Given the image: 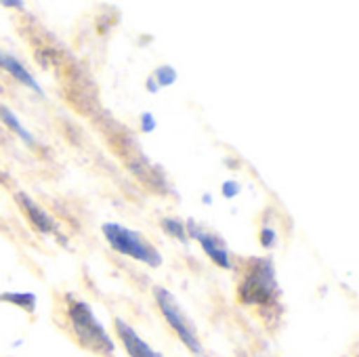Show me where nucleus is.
I'll return each mask as SVG.
<instances>
[{
    "instance_id": "obj_13",
    "label": "nucleus",
    "mask_w": 359,
    "mask_h": 357,
    "mask_svg": "<svg viewBox=\"0 0 359 357\" xmlns=\"http://www.w3.org/2000/svg\"><path fill=\"white\" fill-rule=\"evenodd\" d=\"M225 189H227V196L231 198V196L236 194V189H238V187H236V185H229V187H223V191H225Z\"/></svg>"
},
{
    "instance_id": "obj_10",
    "label": "nucleus",
    "mask_w": 359,
    "mask_h": 357,
    "mask_svg": "<svg viewBox=\"0 0 359 357\" xmlns=\"http://www.w3.org/2000/svg\"><path fill=\"white\" fill-rule=\"evenodd\" d=\"M0 301H8V303L17 305V307L25 309V311H29V314L36 309V297H34V295H29V292H25V295L6 292V295H2V297H0Z\"/></svg>"
},
{
    "instance_id": "obj_7",
    "label": "nucleus",
    "mask_w": 359,
    "mask_h": 357,
    "mask_svg": "<svg viewBox=\"0 0 359 357\" xmlns=\"http://www.w3.org/2000/svg\"><path fill=\"white\" fill-rule=\"evenodd\" d=\"M17 202L23 206L27 219L32 221V225L38 231H55V221L48 217V213H44V208H40L34 200H29L25 194H17Z\"/></svg>"
},
{
    "instance_id": "obj_4",
    "label": "nucleus",
    "mask_w": 359,
    "mask_h": 357,
    "mask_svg": "<svg viewBox=\"0 0 359 357\" xmlns=\"http://www.w3.org/2000/svg\"><path fill=\"white\" fill-rule=\"evenodd\" d=\"M154 295H156V301H158V305H160V309H162L166 322H168L170 328L179 335V339L185 343V347H187L189 351L202 356V343H200V339H198L196 326H194V324L189 322V318L183 314V309H181L179 303L175 301V297H172L168 290H164V288H156Z\"/></svg>"
},
{
    "instance_id": "obj_2",
    "label": "nucleus",
    "mask_w": 359,
    "mask_h": 357,
    "mask_svg": "<svg viewBox=\"0 0 359 357\" xmlns=\"http://www.w3.org/2000/svg\"><path fill=\"white\" fill-rule=\"evenodd\" d=\"M103 236L105 240L109 242V246L130 259H137L149 267H158L162 263V257L160 252L137 231L128 229V227H122V225H116V223H105L103 225Z\"/></svg>"
},
{
    "instance_id": "obj_8",
    "label": "nucleus",
    "mask_w": 359,
    "mask_h": 357,
    "mask_svg": "<svg viewBox=\"0 0 359 357\" xmlns=\"http://www.w3.org/2000/svg\"><path fill=\"white\" fill-rule=\"evenodd\" d=\"M0 65L13 76V78H17L19 82H23L25 86H29V88H34V90H38L40 93V84L32 78V74L21 65V61H17L15 57H11V55H6V53H0Z\"/></svg>"
},
{
    "instance_id": "obj_5",
    "label": "nucleus",
    "mask_w": 359,
    "mask_h": 357,
    "mask_svg": "<svg viewBox=\"0 0 359 357\" xmlns=\"http://www.w3.org/2000/svg\"><path fill=\"white\" fill-rule=\"evenodd\" d=\"M116 332L126 349V353L130 357H160V353H156L124 320H116Z\"/></svg>"
},
{
    "instance_id": "obj_6",
    "label": "nucleus",
    "mask_w": 359,
    "mask_h": 357,
    "mask_svg": "<svg viewBox=\"0 0 359 357\" xmlns=\"http://www.w3.org/2000/svg\"><path fill=\"white\" fill-rule=\"evenodd\" d=\"M189 234L202 244L204 252H206L219 267H231L227 248H225V244H223L217 236H212V234H208V231H200V229H198L196 225H191V223H189Z\"/></svg>"
},
{
    "instance_id": "obj_12",
    "label": "nucleus",
    "mask_w": 359,
    "mask_h": 357,
    "mask_svg": "<svg viewBox=\"0 0 359 357\" xmlns=\"http://www.w3.org/2000/svg\"><path fill=\"white\" fill-rule=\"evenodd\" d=\"M261 240H263V244H265V246H273V244H276V236H273V231H271V229H263Z\"/></svg>"
},
{
    "instance_id": "obj_3",
    "label": "nucleus",
    "mask_w": 359,
    "mask_h": 357,
    "mask_svg": "<svg viewBox=\"0 0 359 357\" xmlns=\"http://www.w3.org/2000/svg\"><path fill=\"white\" fill-rule=\"evenodd\" d=\"M278 282L271 261L259 259L246 271L240 284V299L248 305H265L276 299Z\"/></svg>"
},
{
    "instance_id": "obj_11",
    "label": "nucleus",
    "mask_w": 359,
    "mask_h": 357,
    "mask_svg": "<svg viewBox=\"0 0 359 357\" xmlns=\"http://www.w3.org/2000/svg\"><path fill=\"white\" fill-rule=\"evenodd\" d=\"M162 227L166 229V234L175 236L177 240L187 242V234H185V229H183L181 221H177V219H164V221H162Z\"/></svg>"
},
{
    "instance_id": "obj_1",
    "label": "nucleus",
    "mask_w": 359,
    "mask_h": 357,
    "mask_svg": "<svg viewBox=\"0 0 359 357\" xmlns=\"http://www.w3.org/2000/svg\"><path fill=\"white\" fill-rule=\"evenodd\" d=\"M69 320H72L78 341L86 349H90L99 356H114L111 339L107 337V332L103 330V326L93 316V309L86 303L69 299Z\"/></svg>"
},
{
    "instance_id": "obj_9",
    "label": "nucleus",
    "mask_w": 359,
    "mask_h": 357,
    "mask_svg": "<svg viewBox=\"0 0 359 357\" xmlns=\"http://www.w3.org/2000/svg\"><path fill=\"white\" fill-rule=\"evenodd\" d=\"M0 120L13 130V133H17L25 143H29V145H34V137L27 133V128H23V124L19 122V118L8 109V107H4V105H0Z\"/></svg>"
}]
</instances>
